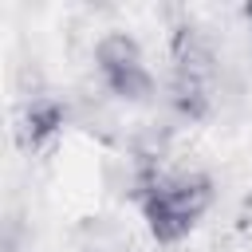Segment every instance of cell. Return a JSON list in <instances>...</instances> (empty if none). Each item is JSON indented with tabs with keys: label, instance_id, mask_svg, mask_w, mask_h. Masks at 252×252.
<instances>
[{
	"label": "cell",
	"instance_id": "4",
	"mask_svg": "<svg viewBox=\"0 0 252 252\" xmlns=\"http://www.w3.org/2000/svg\"><path fill=\"white\" fill-rule=\"evenodd\" d=\"M165 98H169V110L177 118L201 122L213 110V102H217V87L213 83H201V79H189V75H169Z\"/></svg>",
	"mask_w": 252,
	"mask_h": 252
},
{
	"label": "cell",
	"instance_id": "1",
	"mask_svg": "<svg viewBox=\"0 0 252 252\" xmlns=\"http://www.w3.org/2000/svg\"><path fill=\"white\" fill-rule=\"evenodd\" d=\"M138 205H142L146 228L158 244H181L213 205V177L201 169L161 173L138 197Z\"/></svg>",
	"mask_w": 252,
	"mask_h": 252
},
{
	"label": "cell",
	"instance_id": "6",
	"mask_svg": "<svg viewBox=\"0 0 252 252\" xmlns=\"http://www.w3.org/2000/svg\"><path fill=\"white\" fill-rule=\"evenodd\" d=\"M244 16H248V20H252V4H244Z\"/></svg>",
	"mask_w": 252,
	"mask_h": 252
},
{
	"label": "cell",
	"instance_id": "3",
	"mask_svg": "<svg viewBox=\"0 0 252 252\" xmlns=\"http://www.w3.org/2000/svg\"><path fill=\"white\" fill-rule=\"evenodd\" d=\"M63 126H67V106L55 94H39V98H28L20 106V114H16V142L24 150H39Z\"/></svg>",
	"mask_w": 252,
	"mask_h": 252
},
{
	"label": "cell",
	"instance_id": "5",
	"mask_svg": "<svg viewBox=\"0 0 252 252\" xmlns=\"http://www.w3.org/2000/svg\"><path fill=\"white\" fill-rule=\"evenodd\" d=\"M0 252H20V236L8 232V228H0Z\"/></svg>",
	"mask_w": 252,
	"mask_h": 252
},
{
	"label": "cell",
	"instance_id": "2",
	"mask_svg": "<svg viewBox=\"0 0 252 252\" xmlns=\"http://www.w3.org/2000/svg\"><path fill=\"white\" fill-rule=\"evenodd\" d=\"M94 71L114 98L146 102L154 94V75H150L146 55L130 32H106L94 43Z\"/></svg>",
	"mask_w": 252,
	"mask_h": 252
}]
</instances>
